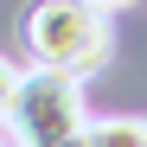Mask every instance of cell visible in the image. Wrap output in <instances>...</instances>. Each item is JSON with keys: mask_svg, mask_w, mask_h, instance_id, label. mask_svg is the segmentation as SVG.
Returning <instances> with one entry per match:
<instances>
[{"mask_svg": "<svg viewBox=\"0 0 147 147\" xmlns=\"http://www.w3.org/2000/svg\"><path fill=\"white\" fill-rule=\"evenodd\" d=\"M26 51L45 70H64V77H96L115 51V32H109V13L96 0H32L26 13Z\"/></svg>", "mask_w": 147, "mask_h": 147, "instance_id": "1", "label": "cell"}, {"mask_svg": "<svg viewBox=\"0 0 147 147\" xmlns=\"http://www.w3.org/2000/svg\"><path fill=\"white\" fill-rule=\"evenodd\" d=\"M13 147H83L90 134V109H83V83L64 70L32 64L19 77V102H13Z\"/></svg>", "mask_w": 147, "mask_h": 147, "instance_id": "2", "label": "cell"}, {"mask_svg": "<svg viewBox=\"0 0 147 147\" xmlns=\"http://www.w3.org/2000/svg\"><path fill=\"white\" fill-rule=\"evenodd\" d=\"M83 147H147V115H109V121H90Z\"/></svg>", "mask_w": 147, "mask_h": 147, "instance_id": "3", "label": "cell"}, {"mask_svg": "<svg viewBox=\"0 0 147 147\" xmlns=\"http://www.w3.org/2000/svg\"><path fill=\"white\" fill-rule=\"evenodd\" d=\"M19 77H26V70H13V58H0V128L13 121V102H19Z\"/></svg>", "mask_w": 147, "mask_h": 147, "instance_id": "4", "label": "cell"}, {"mask_svg": "<svg viewBox=\"0 0 147 147\" xmlns=\"http://www.w3.org/2000/svg\"><path fill=\"white\" fill-rule=\"evenodd\" d=\"M96 7H102V13H115V7H134V0H96Z\"/></svg>", "mask_w": 147, "mask_h": 147, "instance_id": "5", "label": "cell"}]
</instances>
